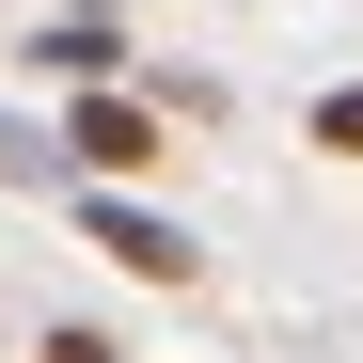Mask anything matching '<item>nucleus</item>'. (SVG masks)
<instances>
[{
  "instance_id": "f257e3e1",
  "label": "nucleus",
  "mask_w": 363,
  "mask_h": 363,
  "mask_svg": "<svg viewBox=\"0 0 363 363\" xmlns=\"http://www.w3.org/2000/svg\"><path fill=\"white\" fill-rule=\"evenodd\" d=\"M79 237L127 284H206V237L174 221V206H143V174H79Z\"/></svg>"
},
{
  "instance_id": "f03ea898",
  "label": "nucleus",
  "mask_w": 363,
  "mask_h": 363,
  "mask_svg": "<svg viewBox=\"0 0 363 363\" xmlns=\"http://www.w3.org/2000/svg\"><path fill=\"white\" fill-rule=\"evenodd\" d=\"M64 158H79V174H143V158H158V111H143L127 79H79V95H64Z\"/></svg>"
},
{
  "instance_id": "7ed1b4c3",
  "label": "nucleus",
  "mask_w": 363,
  "mask_h": 363,
  "mask_svg": "<svg viewBox=\"0 0 363 363\" xmlns=\"http://www.w3.org/2000/svg\"><path fill=\"white\" fill-rule=\"evenodd\" d=\"M64 174H79V158H64V127H32V111H0V190H64Z\"/></svg>"
},
{
  "instance_id": "20e7f679",
  "label": "nucleus",
  "mask_w": 363,
  "mask_h": 363,
  "mask_svg": "<svg viewBox=\"0 0 363 363\" xmlns=\"http://www.w3.org/2000/svg\"><path fill=\"white\" fill-rule=\"evenodd\" d=\"M32 64H48V79H111V32H95V16H64V32L32 48Z\"/></svg>"
},
{
  "instance_id": "39448f33",
  "label": "nucleus",
  "mask_w": 363,
  "mask_h": 363,
  "mask_svg": "<svg viewBox=\"0 0 363 363\" xmlns=\"http://www.w3.org/2000/svg\"><path fill=\"white\" fill-rule=\"evenodd\" d=\"M316 158H363V79H332V95H316Z\"/></svg>"
},
{
  "instance_id": "423d86ee",
  "label": "nucleus",
  "mask_w": 363,
  "mask_h": 363,
  "mask_svg": "<svg viewBox=\"0 0 363 363\" xmlns=\"http://www.w3.org/2000/svg\"><path fill=\"white\" fill-rule=\"evenodd\" d=\"M32 363H127V347H111V332H48Z\"/></svg>"
}]
</instances>
